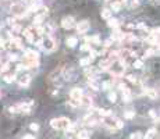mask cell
I'll return each mask as SVG.
<instances>
[{"mask_svg":"<svg viewBox=\"0 0 160 139\" xmlns=\"http://www.w3.org/2000/svg\"><path fill=\"white\" fill-rule=\"evenodd\" d=\"M50 125L55 130H68V127L71 125V121L66 117H60V118H53L50 121Z\"/></svg>","mask_w":160,"mask_h":139,"instance_id":"6da1fadb","label":"cell"},{"mask_svg":"<svg viewBox=\"0 0 160 139\" xmlns=\"http://www.w3.org/2000/svg\"><path fill=\"white\" fill-rule=\"evenodd\" d=\"M124 66H125V63H123V61H120V60L113 61L112 66H110V73L116 77H121L124 74V70H125Z\"/></svg>","mask_w":160,"mask_h":139,"instance_id":"7a4b0ae2","label":"cell"},{"mask_svg":"<svg viewBox=\"0 0 160 139\" xmlns=\"http://www.w3.org/2000/svg\"><path fill=\"white\" fill-rule=\"evenodd\" d=\"M105 125L113 128V130H120L124 127V122L121 120H117V118H112V115H110V117H105Z\"/></svg>","mask_w":160,"mask_h":139,"instance_id":"3957f363","label":"cell"},{"mask_svg":"<svg viewBox=\"0 0 160 139\" xmlns=\"http://www.w3.org/2000/svg\"><path fill=\"white\" fill-rule=\"evenodd\" d=\"M40 42H42V49H45L46 51L55 50L56 42H55V39H53V38H50V36H43L42 39H40Z\"/></svg>","mask_w":160,"mask_h":139,"instance_id":"277c9868","label":"cell"},{"mask_svg":"<svg viewBox=\"0 0 160 139\" xmlns=\"http://www.w3.org/2000/svg\"><path fill=\"white\" fill-rule=\"evenodd\" d=\"M10 10H11V14L15 15V17H24V15H25V11H27V10L22 7L21 3H14V4H11Z\"/></svg>","mask_w":160,"mask_h":139,"instance_id":"5b68a950","label":"cell"},{"mask_svg":"<svg viewBox=\"0 0 160 139\" xmlns=\"http://www.w3.org/2000/svg\"><path fill=\"white\" fill-rule=\"evenodd\" d=\"M89 28H91V24H89V21H86V20H84V21L78 22L77 24V31H78L79 33H85L89 31Z\"/></svg>","mask_w":160,"mask_h":139,"instance_id":"8992f818","label":"cell"},{"mask_svg":"<svg viewBox=\"0 0 160 139\" xmlns=\"http://www.w3.org/2000/svg\"><path fill=\"white\" fill-rule=\"evenodd\" d=\"M74 24H75V21H74L73 17H64V18L61 20V27H63L64 29H71V28L74 27Z\"/></svg>","mask_w":160,"mask_h":139,"instance_id":"52a82bcc","label":"cell"},{"mask_svg":"<svg viewBox=\"0 0 160 139\" xmlns=\"http://www.w3.org/2000/svg\"><path fill=\"white\" fill-rule=\"evenodd\" d=\"M82 96H84V95H82V91L79 88H74V89H71V92H70V99L81 100Z\"/></svg>","mask_w":160,"mask_h":139,"instance_id":"ba28073f","label":"cell"},{"mask_svg":"<svg viewBox=\"0 0 160 139\" xmlns=\"http://www.w3.org/2000/svg\"><path fill=\"white\" fill-rule=\"evenodd\" d=\"M29 82H31V77L28 75V74H22V75H20L18 84L21 85V86H27V85H29Z\"/></svg>","mask_w":160,"mask_h":139,"instance_id":"9c48e42d","label":"cell"},{"mask_svg":"<svg viewBox=\"0 0 160 139\" xmlns=\"http://www.w3.org/2000/svg\"><path fill=\"white\" fill-rule=\"evenodd\" d=\"M118 56H120L121 58H128V57H131V56H132V57H135V54H134L130 49H124V50H121L120 53H118Z\"/></svg>","mask_w":160,"mask_h":139,"instance_id":"30bf717a","label":"cell"},{"mask_svg":"<svg viewBox=\"0 0 160 139\" xmlns=\"http://www.w3.org/2000/svg\"><path fill=\"white\" fill-rule=\"evenodd\" d=\"M123 100L124 102H131L132 100V95H131V91L127 88L123 89Z\"/></svg>","mask_w":160,"mask_h":139,"instance_id":"8fae6325","label":"cell"},{"mask_svg":"<svg viewBox=\"0 0 160 139\" xmlns=\"http://www.w3.org/2000/svg\"><path fill=\"white\" fill-rule=\"evenodd\" d=\"M66 43L68 47H75V46L78 45V39H77L75 36H70V38H67Z\"/></svg>","mask_w":160,"mask_h":139,"instance_id":"7c38bea8","label":"cell"},{"mask_svg":"<svg viewBox=\"0 0 160 139\" xmlns=\"http://www.w3.org/2000/svg\"><path fill=\"white\" fill-rule=\"evenodd\" d=\"M124 35H125V33H123L121 31H118V28H116V32L112 35V39L113 40H123Z\"/></svg>","mask_w":160,"mask_h":139,"instance_id":"4fadbf2b","label":"cell"},{"mask_svg":"<svg viewBox=\"0 0 160 139\" xmlns=\"http://www.w3.org/2000/svg\"><path fill=\"white\" fill-rule=\"evenodd\" d=\"M112 63H113V61L110 60V58H106V60H102V61H100L99 67H100L102 70H109L110 66H112Z\"/></svg>","mask_w":160,"mask_h":139,"instance_id":"5bb4252c","label":"cell"},{"mask_svg":"<svg viewBox=\"0 0 160 139\" xmlns=\"http://www.w3.org/2000/svg\"><path fill=\"white\" fill-rule=\"evenodd\" d=\"M45 17H46V13H42V14L36 15V17H35V20H33V22H35V27H39V25L43 22Z\"/></svg>","mask_w":160,"mask_h":139,"instance_id":"9a60e30c","label":"cell"},{"mask_svg":"<svg viewBox=\"0 0 160 139\" xmlns=\"http://www.w3.org/2000/svg\"><path fill=\"white\" fill-rule=\"evenodd\" d=\"M112 14H113V11H112V10H109V9H105V10H102V11H100L102 18H105V20L112 18Z\"/></svg>","mask_w":160,"mask_h":139,"instance_id":"2e32d148","label":"cell"},{"mask_svg":"<svg viewBox=\"0 0 160 139\" xmlns=\"http://www.w3.org/2000/svg\"><path fill=\"white\" fill-rule=\"evenodd\" d=\"M33 35H35V33H32V31L31 29H28V28L27 29H24V36L28 39V42H33V39H35Z\"/></svg>","mask_w":160,"mask_h":139,"instance_id":"e0dca14e","label":"cell"},{"mask_svg":"<svg viewBox=\"0 0 160 139\" xmlns=\"http://www.w3.org/2000/svg\"><path fill=\"white\" fill-rule=\"evenodd\" d=\"M107 25H109L110 28H113V29H116V28L120 27V22H118V20H116V18H109Z\"/></svg>","mask_w":160,"mask_h":139,"instance_id":"ac0fdd59","label":"cell"},{"mask_svg":"<svg viewBox=\"0 0 160 139\" xmlns=\"http://www.w3.org/2000/svg\"><path fill=\"white\" fill-rule=\"evenodd\" d=\"M3 79L7 82V84H10V82H13L15 79V73H13V74H4Z\"/></svg>","mask_w":160,"mask_h":139,"instance_id":"d6986e66","label":"cell"},{"mask_svg":"<svg viewBox=\"0 0 160 139\" xmlns=\"http://www.w3.org/2000/svg\"><path fill=\"white\" fill-rule=\"evenodd\" d=\"M92 60H93V56H89L88 58H82L81 61H79V66H82V67H85V66H89V64L92 63Z\"/></svg>","mask_w":160,"mask_h":139,"instance_id":"ffe728a7","label":"cell"},{"mask_svg":"<svg viewBox=\"0 0 160 139\" xmlns=\"http://www.w3.org/2000/svg\"><path fill=\"white\" fill-rule=\"evenodd\" d=\"M145 93L148 95V96L150 97V99H156V97H157V92H156V89H146Z\"/></svg>","mask_w":160,"mask_h":139,"instance_id":"44dd1931","label":"cell"},{"mask_svg":"<svg viewBox=\"0 0 160 139\" xmlns=\"http://www.w3.org/2000/svg\"><path fill=\"white\" fill-rule=\"evenodd\" d=\"M77 139H89V135L86 131H79L77 132Z\"/></svg>","mask_w":160,"mask_h":139,"instance_id":"7402d4cb","label":"cell"},{"mask_svg":"<svg viewBox=\"0 0 160 139\" xmlns=\"http://www.w3.org/2000/svg\"><path fill=\"white\" fill-rule=\"evenodd\" d=\"M121 7H123V3H121V2H114L112 6V11H120Z\"/></svg>","mask_w":160,"mask_h":139,"instance_id":"603a6c76","label":"cell"},{"mask_svg":"<svg viewBox=\"0 0 160 139\" xmlns=\"http://www.w3.org/2000/svg\"><path fill=\"white\" fill-rule=\"evenodd\" d=\"M154 135H156V130H154V128H152V130H149L148 133L145 135V139H153Z\"/></svg>","mask_w":160,"mask_h":139,"instance_id":"cb8c5ba5","label":"cell"},{"mask_svg":"<svg viewBox=\"0 0 160 139\" xmlns=\"http://www.w3.org/2000/svg\"><path fill=\"white\" fill-rule=\"evenodd\" d=\"M99 114L102 115V117H110V115H112V110H107V109L99 110Z\"/></svg>","mask_w":160,"mask_h":139,"instance_id":"d4e9b609","label":"cell"},{"mask_svg":"<svg viewBox=\"0 0 160 139\" xmlns=\"http://www.w3.org/2000/svg\"><path fill=\"white\" fill-rule=\"evenodd\" d=\"M135 117V111H125L124 113V118H127V120H131V118Z\"/></svg>","mask_w":160,"mask_h":139,"instance_id":"484cf974","label":"cell"},{"mask_svg":"<svg viewBox=\"0 0 160 139\" xmlns=\"http://www.w3.org/2000/svg\"><path fill=\"white\" fill-rule=\"evenodd\" d=\"M134 67H135V68H142V67H143V61L142 60H135L134 61Z\"/></svg>","mask_w":160,"mask_h":139,"instance_id":"4316f807","label":"cell"},{"mask_svg":"<svg viewBox=\"0 0 160 139\" xmlns=\"http://www.w3.org/2000/svg\"><path fill=\"white\" fill-rule=\"evenodd\" d=\"M153 54H156V51H154L153 49H149V50L145 51V56H146V57H152Z\"/></svg>","mask_w":160,"mask_h":139,"instance_id":"83f0119b","label":"cell"},{"mask_svg":"<svg viewBox=\"0 0 160 139\" xmlns=\"http://www.w3.org/2000/svg\"><path fill=\"white\" fill-rule=\"evenodd\" d=\"M109 99H110V102L114 103L116 100H117V95H116L114 92H112V93H109Z\"/></svg>","mask_w":160,"mask_h":139,"instance_id":"f1b7e54d","label":"cell"},{"mask_svg":"<svg viewBox=\"0 0 160 139\" xmlns=\"http://www.w3.org/2000/svg\"><path fill=\"white\" fill-rule=\"evenodd\" d=\"M131 139H142V133L141 132H135L131 135Z\"/></svg>","mask_w":160,"mask_h":139,"instance_id":"f546056e","label":"cell"},{"mask_svg":"<svg viewBox=\"0 0 160 139\" xmlns=\"http://www.w3.org/2000/svg\"><path fill=\"white\" fill-rule=\"evenodd\" d=\"M110 86H112V82H103V89H106V91H107V89H110Z\"/></svg>","mask_w":160,"mask_h":139,"instance_id":"4dcf8cb0","label":"cell"},{"mask_svg":"<svg viewBox=\"0 0 160 139\" xmlns=\"http://www.w3.org/2000/svg\"><path fill=\"white\" fill-rule=\"evenodd\" d=\"M31 130H32V131H38V130H39V125H38L36 122H33V124H31Z\"/></svg>","mask_w":160,"mask_h":139,"instance_id":"1f68e13d","label":"cell"},{"mask_svg":"<svg viewBox=\"0 0 160 139\" xmlns=\"http://www.w3.org/2000/svg\"><path fill=\"white\" fill-rule=\"evenodd\" d=\"M81 50H91V46L88 45V43H85L84 46H81Z\"/></svg>","mask_w":160,"mask_h":139,"instance_id":"d6a6232c","label":"cell"},{"mask_svg":"<svg viewBox=\"0 0 160 139\" xmlns=\"http://www.w3.org/2000/svg\"><path fill=\"white\" fill-rule=\"evenodd\" d=\"M136 6H139V0H132L131 2V7H136Z\"/></svg>","mask_w":160,"mask_h":139,"instance_id":"836d02e7","label":"cell"},{"mask_svg":"<svg viewBox=\"0 0 160 139\" xmlns=\"http://www.w3.org/2000/svg\"><path fill=\"white\" fill-rule=\"evenodd\" d=\"M128 81H130V82H136V77H134V75H128Z\"/></svg>","mask_w":160,"mask_h":139,"instance_id":"e575fe53","label":"cell"},{"mask_svg":"<svg viewBox=\"0 0 160 139\" xmlns=\"http://www.w3.org/2000/svg\"><path fill=\"white\" fill-rule=\"evenodd\" d=\"M17 58H18V57H17V56H15V54H11V56H10V60H13V61H15V60H17Z\"/></svg>","mask_w":160,"mask_h":139,"instance_id":"d590c367","label":"cell"},{"mask_svg":"<svg viewBox=\"0 0 160 139\" xmlns=\"http://www.w3.org/2000/svg\"><path fill=\"white\" fill-rule=\"evenodd\" d=\"M24 139H35V136H32V135H27V136H24Z\"/></svg>","mask_w":160,"mask_h":139,"instance_id":"8d00e7d4","label":"cell"},{"mask_svg":"<svg viewBox=\"0 0 160 139\" xmlns=\"http://www.w3.org/2000/svg\"><path fill=\"white\" fill-rule=\"evenodd\" d=\"M22 2H25V3H31V2H33V0H22Z\"/></svg>","mask_w":160,"mask_h":139,"instance_id":"74e56055","label":"cell"},{"mask_svg":"<svg viewBox=\"0 0 160 139\" xmlns=\"http://www.w3.org/2000/svg\"><path fill=\"white\" fill-rule=\"evenodd\" d=\"M0 97H2V93H0Z\"/></svg>","mask_w":160,"mask_h":139,"instance_id":"f35d334b","label":"cell"}]
</instances>
